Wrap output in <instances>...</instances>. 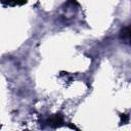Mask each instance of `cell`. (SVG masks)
<instances>
[{
	"instance_id": "1",
	"label": "cell",
	"mask_w": 131,
	"mask_h": 131,
	"mask_svg": "<svg viewBox=\"0 0 131 131\" xmlns=\"http://www.w3.org/2000/svg\"><path fill=\"white\" fill-rule=\"evenodd\" d=\"M61 123H63V120H62L61 116H59V115H54L53 117H51L48 120V125H50L52 127H58L61 125Z\"/></svg>"
},
{
	"instance_id": "2",
	"label": "cell",
	"mask_w": 131,
	"mask_h": 131,
	"mask_svg": "<svg viewBox=\"0 0 131 131\" xmlns=\"http://www.w3.org/2000/svg\"><path fill=\"white\" fill-rule=\"evenodd\" d=\"M121 39L129 41V39H130V28L129 27L123 28V30L121 31Z\"/></svg>"
},
{
	"instance_id": "3",
	"label": "cell",
	"mask_w": 131,
	"mask_h": 131,
	"mask_svg": "<svg viewBox=\"0 0 131 131\" xmlns=\"http://www.w3.org/2000/svg\"><path fill=\"white\" fill-rule=\"evenodd\" d=\"M5 3H7L10 6H15V5H24L27 3V0H3Z\"/></svg>"
}]
</instances>
